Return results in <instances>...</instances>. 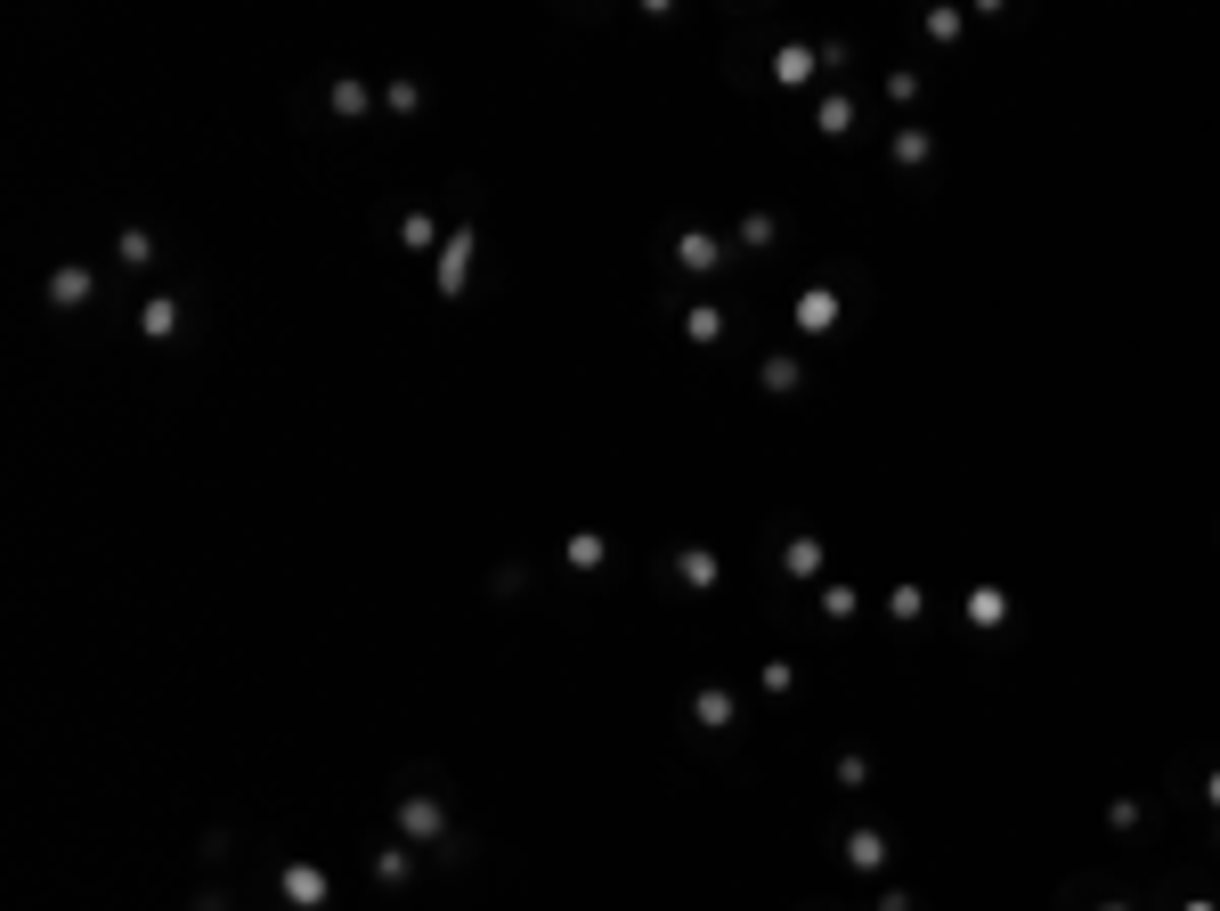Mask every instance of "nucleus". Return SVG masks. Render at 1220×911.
<instances>
[{"instance_id":"obj_1","label":"nucleus","mask_w":1220,"mask_h":911,"mask_svg":"<svg viewBox=\"0 0 1220 911\" xmlns=\"http://www.w3.org/2000/svg\"><path fill=\"white\" fill-rule=\"evenodd\" d=\"M399 822H407V838H415V846H432V838L448 830V806L432 798V789H415V798L399 806Z\"/></svg>"},{"instance_id":"obj_2","label":"nucleus","mask_w":1220,"mask_h":911,"mask_svg":"<svg viewBox=\"0 0 1220 911\" xmlns=\"http://www.w3.org/2000/svg\"><path fill=\"white\" fill-rule=\"evenodd\" d=\"M277 887H285V903H301V911H318V903H326V871H318V863H285Z\"/></svg>"},{"instance_id":"obj_3","label":"nucleus","mask_w":1220,"mask_h":911,"mask_svg":"<svg viewBox=\"0 0 1220 911\" xmlns=\"http://www.w3.org/2000/svg\"><path fill=\"white\" fill-rule=\"evenodd\" d=\"M49 301H57V310L90 301V269H74V261H66V269H49Z\"/></svg>"},{"instance_id":"obj_4","label":"nucleus","mask_w":1220,"mask_h":911,"mask_svg":"<svg viewBox=\"0 0 1220 911\" xmlns=\"http://www.w3.org/2000/svg\"><path fill=\"white\" fill-rule=\"evenodd\" d=\"M366 106H375V90H366V82H334V114H366Z\"/></svg>"},{"instance_id":"obj_5","label":"nucleus","mask_w":1220,"mask_h":911,"mask_svg":"<svg viewBox=\"0 0 1220 911\" xmlns=\"http://www.w3.org/2000/svg\"><path fill=\"white\" fill-rule=\"evenodd\" d=\"M114 253H122V269H139V261H155V236H147V228H131Z\"/></svg>"}]
</instances>
